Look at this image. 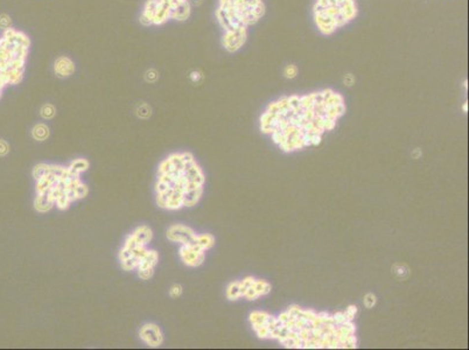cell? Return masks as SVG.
<instances>
[{
    "instance_id": "obj_1",
    "label": "cell",
    "mask_w": 469,
    "mask_h": 350,
    "mask_svg": "<svg viewBox=\"0 0 469 350\" xmlns=\"http://www.w3.org/2000/svg\"><path fill=\"white\" fill-rule=\"evenodd\" d=\"M343 112L342 96L323 90L279 99L271 104L260 121L264 132H271L286 150H293L319 143L321 133L334 127Z\"/></svg>"
},
{
    "instance_id": "obj_2",
    "label": "cell",
    "mask_w": 469,
    "mask_h": 350,
    "mask_svg": "<svg viewBox=\"0 0 469 350\" xmlns=\"http://www.w3.org/2000/svg\"><path fill=\"white\" fill-rule=\"evenodd\" d=\"M30 36L20 30L9 27L0 34V98L11 86L24 80L31 50Z\"/></svg>"
},
{
    "instance_id": "obj_3",
    "label": "cell",
    "mask_w": 469,
    "mask_h": 350,
    "mask_svg": "<svg viewBox=\"0 0 469 350\" xmlns=\"http://www.w3.org/2000/svg\"><path fill=\"white\" fill-rule=\"evenodd\" d=\"M264 12L263 0H219L215 15L223 33L248 35L249 27L258 23Z\"/></svg>"
},
{
    "instance_id": "obj_4",
    "label": "cell",
    "mask_w": 469,
    "mask_h": 350,
    "mask_svg": "<svg viewBox=\"0 0 469 350\" xmlns=\"http://www.w3.org/2000/svg\"><path fill=\"white\" fill-rule=\"evenodd\" d=\"M313 13L317 30L330 35L354 20L357 7L355 0H316Z\"/></svg>"
},
{
    "instance_id": "obj_5",
    "label": "cell",
    "mask_w": 469,
    "mask_h": 350,
    "mask_svg": "<svg viewBox=\"0 0 469 350\" xmlns=\"http://www.w3.org/2000/svg\"><path fill=\"white\" fill-rule=\"evenodd\" d=\"M191 14L189 0H146L141 9L144 26H162L169 20L186 21Z\"/></svg>"
},
{
    "instance_id": "obj_6",
    "label": "cell",
    "mask_w": 469,
    "mask_h": 350,
    "mask_svg": "<svg viewBox=\"0 0 469 350\" xmlns=\"http://www.w3.org/2000/svg\"><path fill=\"white\" fill-rule=\"evenodd\" d=\"M167 237L173 242L181 243L182 245H196L197 235L188 226L173 225L168 230Z\"/></svg>"
},
{
    "instance_id": "obj_7",
    "label": "cell",
    "mask_w": 469,
    "mask_h": 350,
    "mask_svg": "<svg viewBox=\"0 0 469 350\" xmlns=\"http://www.w3.org/2000/svg\"><path fill=\"white\" fill-rule=\"evenodd\" d=\"M180 256L188 266H199L204 260V251L197 245H182Z\"/></svg>"
},
{
    "instance_id": "obj_8",
    "label": "cell",
    "mask_w": 469,
    "mask_h": 350,
    "mask_svg": "<svg viewBox=\"0 0 469 350\" xmlns=\"http://www.w3.org/2000/svg\"><path fill=\"white\" fill-rule=\"evenodd\" d=\"M140 339L150 347H159L162 343V334L160 328L154 323L145 324L140 330Z\"/></svg>"
},
{
    "instance_id": "obj_9",
    "label": "cell",
    "mask_w": 469,
    "mask_h": 350,
    "mask_svg": "<svg viewBox=\"0 0 469 350\" xmlns=\"http://www.w3.org/2000/svg\"><path fill=\"white\" fill-rule=\"evenodd\" d=\"M75 62L69 56H60L54 62V72L60 78H68L75 72Z\"/></svg>"
},
{
    "instance_id": "obj_10",
    "label": "cell",
    "mask_w": 469,
    "mask_h": 350,
    "mask_svg": "<svg viewBox=\"0 0 469 350\" xmlns=\"http://www.w3.org/2000/svg\"><path fill=\"white\" fill-rule=\"evenodd\" d=\"M34 206H35V209L37 211H41V213H46V211L50 210L53 207L55 206V202L52 200V198L49 197V191H46V193L36 195Z\"/></svg>"
},
{
    "instance_id": "obj_11",
    "label": "cell",
    "mask_w": 469,
    "mask_h": 350,
    "mask_svg": "<svg viewBox=\"0 0 469 350\" xmlns=\"http://www.w3.org/2000/svg\"><path fill=\"white\" fill-rule=\"evenodd\" d=\"M203 188L197 189H190V191H186L182 196V201H184V207H191L194 204L199 202L201 195H202Z\"/></svg>"
},
{
    "instance_id": "obj_12",
    "label": "cell",
    "mask_w": 469,
    "mask_h": 350,
    "mask_svg": "<svg viewBox=\"0 0 469 350\" xmlns=\"http://www.w3.org/2000/svg\"><path fill=\"white\" fill-rule=\"evenodd\" d=\"M159 256L156 251H147L144 257L139 259V264H138V270L141 269H149V267H154L158 263Z\"/></svg>"
},
{
    "instance_id": "obj_13",
    "label": "cell",
    "mask_w": 469,
    "mask_h": 350,
    "mask_svg": "<svg viewBox=\"0 0 469 350\" xmlns=\"http://www.w3.org/2000/svg\"><path fill=\"white\" fill-rule=\"evenodd\" d=\"M88 167H89V162H88L86 159H77L74 160V161L70 163V166L68 167V172L69 174H71L72 176L80 178L81 173L86 172Z\"/></svg>"
},
{
    "instance_id": "obj_14",
    "label": "cell",
    "mask_w": 469,
    "mask_h": 350,
    "mask_svg": "<svg viewBox=\"0 0 469 350\" xmlns=\"http://www.w3.org/2000/svg\"><path fill=\"white\" fill-rule=\"evenodd\" d=\"M132 236L135 238V241L139 243L140 245H146L147 243L152 238V231L147 226H140L135 231L132 233Z\"/></svg>"
},
{
    "instance_id": "obj_15",
    "label": "cell",
    "mask_w": 469,
    "mask_h": 350,
    "mask_svg": "<svg viewBox=\"0 0 469 350\" xmlns=\"http://www.w3.org/2000/svg\"><path fill=\"white\" fill-rule=\"evenodd\" d=\"M33 138L36 140H45L48 138L49 130L45 124H37L32 131Z\"/></svg>"
},
{
    "instance_id": "obj_16",
    "label": "cell",
    "mask_w": 469,
    "mask_h": 350,
    "mask_svg": "<svg viewBox=\"0 0 469 350\" xmlns=\"http://www.w3.org/2000/svg\"><path fill=\"white\" fill-rule=\"evenodd\" d=\"M213 244H214V238L210 235H197L196 245L202 249L203 251H206L209 248H212Z\"/></svg>"
},
{
    "instance_id": "obj_17",
    "label": "cell",
    "mask_w": 469,
    "mask_h": 350,
    "mask_svg": "<svg viewBox=\"0 0 469 350\" xmlns=\"http://www.w3.org/2000/svg\"><path fill=\"white\" fill-rule=\"evenodd\" d=\"M138 264H139V259H138V258L134 257V256H131L130 258H127V259L122 260L123 269L126 270V271H131V270L137 269Z\"/></svg>"
},
{
    "instance_id": "obj_18",
    "label": "cell",
    "mask_w": 469,
    "mask_h": 350,
    "mask_svg": "<svg viewBox=\"0 0 469 350\" xmlns=\"http://www.w3.org/2000/svg\"><path fill=\"white\" fill-rule=\"evenodd\" d=\"M47 174H48V165H46V163H40V165L35 166L33 171V176L36 180L45 178Z\"/></svg>"
},
{
    "instance_id": "obj_19",
    "label": "cell",
    "mask_w": 469,
    "mask_h": 350,
    "mask_svg": "<svg viewBox=\"0 0 469 350\" xmlns=\"http://www.w3.org/2000/svg\"><path fill=\"white\" fill-rule=\"evenodd\" d=\"M241 284L239 283H234L229 286L228 288V296L230 299H237L238 296H241Z\"/></svg>"
},
{
    "instance_id": "obj_20",
    "label": "cell",
    "mask_w": 469,
    "mask_h": 350,
    "mask_svg": "<svg viewBox=\"0 0 469 350\" xmlns=\"http://www.w3.org/2000/svg\"><path fill=\"white\" fill-rule=\"evenodd\" d=\"M55 108L52 105V104H46V105L42 106L41 109V116L43 117L45 119H50L55 116Z\"/></svg>"
},
{
    "instance_id": "obj_21",
    "label": "cell",
    "mask_w": 469,
    "mask_h": 350,
    "mask_svg": "<svg viewBox=\"0 0 469 350\" xmlns=\"http://www.w3.org/2000/svg\"><path fill=\"white\" fill-rule=\"evenodd\" d=\"M75 191H76V196L77 198H83L88 195V187L83 182H80L75 188Z\"/></svg>"
},
{
    "instance_id": "obj_22",
    "label": "cell",
    "mask_w": 469,
    "mask_h": 350,
    "mask_svg": "<svg viewBox=\"0 0 469 350\" xmlns=\"http://www.w3.org/2000/svg\"><path fill=\"white\" fill-rule=\"evenodd\" d=\"M9 27H12L11 18L7 14H0V30L5 31Z\"/></svg>"
},
{
    "instance_id": "obj_23",
    "label": "cell",
    "mask_w": 469,
    "mask_h": 350,
    "mask_svg": "<svg viewBox=\"0 0 469 350\" xmlns=\"http://www.w3.org/2000/svg\"><path fill=\"white\" fill-rule=\"evenodd\" d=\"M139 277L141 279H150L153 276V267H149V269H141L138 270Z\"/></svg>"
},
{
    "instance_id": "obj_24",
    "label": "cell",
    "mask_w": 469,
    "mask_h": 350,
    "mask_svg": "<svg viewBox=\"0 0 469 350\" xmlns=\"http://www.w3.org/2000/svg\"><path fill=\"white\" fill-rule=\"evenodd\" d=\"M297 72H298L297 67H295L294 64H289V65H287V67H286L284 74H285L286 77L292 78V77H294L295 75H297Z\"/></svg>"
},
{
    "instance_id": "obj_25",
    "label": "cell",
    "mask_w": 469,
    "mask_h": 350,
    "mask_svg": "<svg viewBox=\"0 0 469 350\" xmlns=\"http://www.w3.org/2000/svg\"><path fill=\"white\" fill-rule=\"evenodd\" d=\"M158 77H159V74H158V72H156V70H154V69H151V70H149V71L146 72V78H147V81L154 82V81L158 80Z\"/></svg>"
},
{
    "instance_id": "obj_26",
    "label": "cell",
    "mask_w": 469,
    "mask_h": 350,
    "mask_svg": "<svg viewBox=\"0 0 469 350\" xmlns=\"http://www.w3.org/2000/svg\"><path fill=\"white\" fill-rule=\"evenodd\" d=\"M138 115L143 117V118H146V117H149L151 115V110L147 105H143L140 106L139 110H138Z\"/></svg>"
},
{
    "instance_id": "obj_27",
    "label": "cell",
    "mask_w": 469,
    "mask_h": 350,
    "mask_svg": "<svg viewBox=\"0 0 469 350\" xmlns=\"http://www.w3.org/2000/svg\"><path fill=\"white\" fill-rule=\"evenodd\" d=\"M181 293H182V287L180 285H174L171 289V295L175 296V298H176V296L180 295Z\"/></svg>"
},
{
    "instance_id": "obj_28",
    "label": "cell",
    "mask_w": 469,
    "mask_h": 350,
    "mask_svg": "<svg viewBox=\"0 0 469 350\" xmlns=\"http://www.w3.org/2000/svg\"><path fill=\"white\" fill-rule=\"evenodd\" d=\"M8 145L4 140H0V156H5L8 153Z\"/></svg>"
},
{
    "instance_id": "obj_29",
    "label": "cell",
    "mask_w": 469,
    "mask_h": 350,
    "mask_svg": "<svg viewBox=\"0 0 469 350\" xmlns=\"http://www.w3.org/2000/svg\"><path fill=\"white\" fill-rule=\"evenodd\" d=\"M364 301H366V305L368 306V307H373L375 302H376V299H375V296L373 294H368Z\"/></svg>"
}]
</instances>
